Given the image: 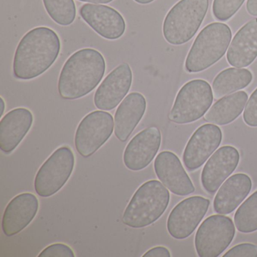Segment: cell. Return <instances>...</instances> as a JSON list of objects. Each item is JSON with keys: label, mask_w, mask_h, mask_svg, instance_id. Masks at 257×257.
Listing matches in <instances>:
<instances>
[{"label": "cell", "mask_w": 257, "mask_h": 257, "mask_svg": "<svg viewBox=\"0 0 257 257\" xmlns=\"http://www.w3.org/2000/svg\"><path fill=\"white\" fill-rule=\"evenodd\" d=\"M58 34L46 27L34 28L27 33L16 49L13 61L15 77L31 80L47 71L61 52Z\"/></svg>", "instance_id": "cell-1"}, {"label": "cell", "mask_w": 257, "mask_h": 257, "mask_svg": "<svg viewBox=\"0 0 257 257\" xmlns=\"http://www.w3.org/2000/svg\"><path fill=\"white\" fill-rule=\"evenodd\" d=\"M106 71V61L94 49H82L68 58L58 79V92L66 100L82 98L101 82Z\"/></svg>", "instance_id": "cell-2"}, {"label": "cell", "mask_w": 257, "mask_h": 257, "mask_svg": "<svg viewBox=\"0 0 257 257\" xmlns=\"http://www.w3.org/2000/svg\"><path fill=\"white\" fill-rule=\"evenodd\" d=\"M169 202V191L163 183L149 180L135 192L124 210L122 222L131 228L148 226L163 215Z\"/></svg>", "instance_id": "cell-3"}, {"label": "cell", "mask_w": 257, "mask_h": 257, "mask_svg": "<svg viewBox=\"0 0 257 257\" xmlns=\"http://www.w3.org/2000/svg\"><path fill=\"white\" fill-rule=\"evenodd\" d=\"M231 31L225 24H210L198 34L188 54L185 68L189 73H199L219 61L226 52Z\"/></svg>", "instance_id": "cell-4"}, {"label": "cell", "mask_w": 257, "mask_h": 257, "mask_svg": "<svg viewBox=\"0 0 257 257\" xmlns=\"http://www.w3.org/2000/svg\"><path fill=\"white\" fill-rule=\"evenodd\" d=\"M208 7V0H180L164 21L165 40L174 46L188 43L199 29Z\"/></svg>", "instance_id": "cell-5"}, {"label": "cell", "mask_w": 257, "mask_h": 257, "mask_svg": "<svg viewBox=\"0 0 257 257\" xmlns=\"http://www.w3.org/2000/svg\"><path fill=\"white\" fill-rule=\"evenodd\" d=\"M213 100V90L208 82L203 79L191 80L179 91L169 119L180 124L194 122L207 113Z\"/></svg>", "instance_id": "cell-6"}, {"label": "cell", "mask_w": 257, "mask_h": 257, "mask_svg": "<svg viewBox=\"0 0 257 257\" xmlns=\"http://www.w3.org/2000/svg\"><path fill=\"white\" fill-rule=\"evenodd\" d=\"M74 165V154L70 147L57 149L36 175V192L43 198H49L59 192L70 179Z\"/></svg>", "instance_id": "cell-7"}, {"label": "cell", "mask_w": 257, "mask_h": 257, "mask_svg": "<svg viewBox=\"0 0 257 257\" xmlns=\"http://www.w3.org/2000/svg\"><path fill=\"white\" fill-rule=\"evenodd\" d=\"M235 227L231 218L212 215L200 225L195 237V246L200 257L220 255L234 239Z\"/></svg>", "instance_id": "cell-8"}, {"label": "cell", "mask_w": 257, "mask_h": 257, "mask_svg": "<svg viewBox=\"0 0 257 257\" xmlns=\"http://www.w3.org/2000/svg\"><path fill=\"white\" fill-rule=\"evenodd\" d=\"M115 123L109 112L97 110L79 123L75 135V147L84 158L94 155L112 136Z\"/></svg>", "instance_id": "cell-9"}, {"label": "cell", "mask_w": 257, "mask_h": 257, "mask_svg": "<svg viewBox=\"0 0 257 257\" xmlns=\"http://www.w3.org/2000/svg\"><path fill=\"white\" fill-rule=\"evenodd\" d=\"M210 200L192 196L180 201L168 216L167 228L174 238L182 240L193 233L205 216Z\"/></svg>", "instance_id": "cell-10"}, {"label": "cell", "mask_w": 257, "mask_h": 257, "mask_svg": "<svg viewBox=\"0 0 257 257\" xmlns=\"http://www.w3.org/2000/svg\"><path fill=\"white\" fill-rule=\"evenodd\" d=\"M221 129L214 124H205L198 127L187 143L183 162L189 171H194L202 166L216 151L222 142Z\"/></svg>", "instance_id": "cell-11"}, {"label": "cell", "mask_w": 257, "mask_h": 257, "mask_svg": "<svg viewBox=\"0 0 257 257\" xmlns=\"http://www.w3.org/2000/svg\"><path fill=\"white\" fill-rule=\"evenodd\" d=\"M133 74L127 63H122L105 78L94 94V105L100 110L115 109L130 91Z\"/></svg>", "instance_id": "cell-12"}, {"label": "cell", "mask_w": 257, "mask_h": 257, "mask_svg": "<svg viewBox=\"0 0 257 257\" xmlns=\"http://www.w3.org/2000/svg\"><path fill=\"white\" fill-rule=\"evenodd\" d=\"M162 143V135L156 127H150L135 135L127 144L123 161L127 169L141 171L147 168L157 155Z\"/></svg>", "instance_id": "cell-13"}, {"label": "cell", "mask_w": 257, "mask_h": 257, "mask_svg": "<svg viewBox=\"0 0 257 257\" xmlns=\"http://www.w3.org/2000/svg\"><path fill=\"white\" fill-rule=\"evenodd\" d=\"M79 14L97 34L109 40H115L124 35L125 21L115 9L98 4H85Z\"/></svg>", "instance_id": "cell-14"}, {"label": "cell", "mask_w": 257, "mask_h": 257, "mask_svg": "<svg viewBox=\"0 0 257 257\" xmlns=\"http://www.w3.org/2000/svg\"><path fill=\"white\" fill-rule=\"evenodd\" d=\"M240 155L237 149L224 146L216 150L204 165L201 183L208 193L214 194L238 165Z\"/></svg>", "instance_id": "cell-15"}, {"label": "cell", "mask_w": 257, "mask_h": 257, "mask_svg": "<svg viewBox=\"0 0 257 257\" xmlns=\"http://www.w3.org/2000/svg\"><path fill=\"white\" fill-rule=\"evenodd\" d=\"M154 170L159 180L172 193L186 196L195 192V186L177 155L163 151L155 159Z\"/></svg>", "instance_id": "cell-16"}, {"label": "cell", "mask_w": 257, "mask_h": 257, "mask_svg": "<svg viewBox=\"0 0 257 257\" xmlns=\"http://www.w3.org/2000/svg\"><path fill=\"white\" fill-rule=\"evenodd\" d=\"M36 195L25 192L13 198L6 207L2 229L7 237L16 235L25 229L35 217L39 210Z\"/></svg>", "instance_id": "cell-17"}, {"label": "cell", "mask_w": 257, "mask_h": 257, "mask_svg": "<svg viewBox=\"0 0 257 257\" xmlns=\"http://www.w3.org/2000/svg\"><path fill=\"white\" fill-rule=\"evenodd\" d=\"M34 123V115L26 108H16L6 114L0 121V150L13 153L28 135Z\"/></svg>", "instance_id": "cell-18"}, {"label": "cell", "mask_w": 257, "mask_h": 257, "mask_svg": "<svg viewBox=\"0 0 257 257\" xmlns=\"http://www.w3.org/2000/svg\"><path fill=\"white\" fill-rule=\"evenodd\" d=\"M227 61L232 67L244 68L257 58V19L248 22L234 36L227 52Z\"/></svg>", "instance_id": "cell-19"}, {"label": "cell", "mask_w": 257, "mask_h": 257, "mask_svg": "<svg viewBox=\"0 0 257 257\" xmlns=\"http://www.w3.org/2000/svg\"><path fill=\"white\" fill-rule=\"evenodd\" d=\"M147 109V100L141 93L132 92L124 97L115 114V135L125 142L142 119Z\"/></svg>", "instance_id": "cell-20"}, {"label": "cell", "mask_w": 257, "mask_h": 257, "mask_svg": "<svg viewBox=\"0 0 257 257\" xmlns=\"http://www.w3.org/2000/svg\"><path fill=\"white\" fill-rule=\"evenodd\" d=\"M252 188V180L245 174L231 176L220 186L213 201L214 211L227 215L234 211L246 198Z\"/></svg>", "instance_id": "cell-21"}, {"label": "cell", "mask_w": 257, "mask_h": 257, "mask_svg": "<svg viewBox=\"0 0 257 257\" xmlns=\"http://www.w3.org/2000/svg\"><path fill=\"white\" fill-rule=\"evenodd\" d=\"M247 100V94L242 91L222 97L207 111L204 118L217 125L230 124L242 113Z\"/></svg>", "instance_id": "cell-22"}, {"label": "cell", "mask_w": 257, "mask_h": 257, "mask_svg": "<svg viewBox=\"0 0 257 257\" xmlns=\"http://www.w3.org/2000/svg\"><path fill=\"white\" fill-rule=\"evenodd\" d=\"M252 80V74L246 69L228 68L222 70L213 82V92L216 98H221L247 87Z\"/></svg>", "instance_id": "cell-23"}, {"label": "cell", "mask_w": 257, "mask_h": 257, "mask_svg": "<svg viewBox=\"0 0 257 257\" xmlns=\"http://www.w3.org/2000/svg\"><path fill=\"white\" fill-rule=\"evenodd\" d=\"M234 225L240 232L257 231V191L238 207L234 216Z\"/></svg>", "instance_id": "cell-24"}, {"label": "cell", "mask_w": 257, "mask_h": 257, "mask_svg": "<svg viewBox=\"0 0 257 257\" xmlns=\"http://www.w3.org/2000/svg\"><path fill=\"white\" fill-rule=\"evenodd\" d=\"M45 8L51 19L61 26H69L76 16L73 0H43Z\"/></svg>", "instance_id": "cell-25"}, {"label": "cell", "mask_w": 257, "mask_h": 257, "mask_svg": "<svg viewBox=\"0 0 257 257\" xmlns=\"http://www.w3.org/2000/svg\"><path fill=\"white\" fill-rule=\"evenodd\" d=\"M245 0H213V14L217 20L225 22L241 7Z\"/></svg>", "instance_id": "cell-26"}, {"label": "cell", "mask_w": 257, "mask_h": 257, "mask_svg": "<svg viewBox=\"0 0 257 257\" xmlns=\"http://www.w3.org/2000/svg\"><path fill=\"white\" fill-rule=\"evenodd\" d=\"M73 249L64 244L57 243L49 245L40 252L39 257H74Z\"/></svg>", "instance_id": "cell-27"}, {"label": "cell", "mask_w": 257, "mask_h": 257, "mask_svg": "<svg viewBox=\"0 0 257 257\" xmlns=\"http://www.w3.org/2000/svg\"><path fill=\"white\" fill-rule=\"evenodd\" d=\"M243 121L250 127H257V88L251 94L243 115Z\"/></svg>", "instance_id": "cell-28"}, {"label": "cell", "mask_w": 257, "mask_h": 257, "mask_svg": "<svg viewBox=\"0 0 257 257\" xmlns=\"http://www.w3.org/2000/svg\"><path fill=\"white\" fill-rule=\"evenodd\" d=\"M224 257H256L257 246L253 243H243L236 245L227 251Z\"/></svg>", "instance_id": "cell-29"}, {"label": "cell", "mask_w": 257, "mask_h": 257, "mask_svg": "<svg viewBox=\"0 0 257 257\" xmlns=\"http://www.w3.org/2000/svg\"><path fill=\"white\" fill-rule=\"evenodd\" d=\"M171 252L165 246H156L149 249L143 257H171Z\"/></svg>", "instance_id": "cell-30"}, {"label": "cell", "mask_w": 257, "mask_h": 257, "mask_svg": "<svg viewBox=\"0 0 257 257\" xmlns=\"http://www.w3.org/2000/svg\"><path fill=\"white\" fill-rule=\"evenodd\" d=\"M246 10L252 16H257V0H247Z\"/></svg>", "instance_id": "cell-31"}, {"label": "cell", "mask_w": 257, "mask_h": 257, "mask_svg": "<svg viewBox=\"0 0 257 257\" xmlns=\"http://www.w3.org/2000/svg\"><path fill=\"white\" fill-rule=\"evenodd\" d=\"M79 1L84 3H89V4H106L112 2L113 0H79Z\"/></svg>", "instance_id": "cell-32"}, {"label": "cell", "mask_w": 257, "mask_h": 257, "mask_svg": "<svg viewBox=\"0 0 257 257\" xmlns=\"http://www.w3.org/2000/svg\"><path fill=\"white\" fill-rule=\"evenodd\" d=\"M135 1L141 5H147V4H151L155 0H135Z\"/></svg>", "instance_id": "cell-33"}, {"label": "cell", "mask_w": 257, "mask_h": 257, "mask_svg": "<svg viewBox=\"0 0 257 257\" xmlns=\"http://www.w3.org/2000/svg\"><path fill=\"white\" fill-rule=\"evenodd\" d=\"M0 100H1V114H0V115L2 116L3 115H4V111H5V101H4V98L3 97H1L0 98Z\"/></svg>", "instance_id": "cell-34"}]
</instances>
